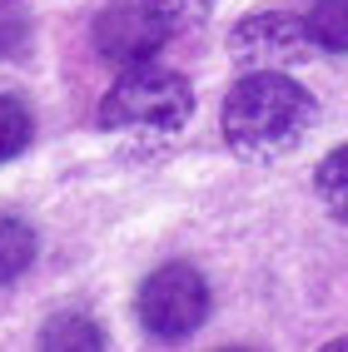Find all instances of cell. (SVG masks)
<instances>
[{"instance_id":"cell-1","label":"cell","mask_w":348,"mask_h":352,"mask_svg":"<svg viewBox=\"0 0 348 352\" xmlns=\"http://www.w3.org/2000/svg\"><path fill=\"white\" fill-rule=\"evenodd\" d=\"M318 120L314 95L284 69H249L224 100V139L244 159H284L309 139Z\"/></svg>"},{"instance_id":"cell-2","label":"cell","mask_w":348,"mask_h":352,"mask_svg":"<svg viewBox=\"0 0 348 352\" xmlns=\"http://www.w3.org/2000/svg\"><path fill=\"white\" fill-rule=\"evenodd\" d=\"M190 114H194L190 80L145 60V65H130L110 85V95L100 104V124L114 134H174L190 124Z\"/></svg>"},{"instance_id":"cell-3","label":"cell","mask_w":348,"mask_h":352,"mask_svg":"<svg viewBox=\"0 0 348 352\" xmlns=\"http://www.w3.org/2000/svg\"><path fill=\"white\" fill-rule=\"evenodd\" d=\"M204 318H209V283L199 278V268L165 263L159 273L145 278V288H139V322H145L150 338L179 342V338L199 333Z\"/></svg>"},{"instance_id":"cell-4","label":"cell","mask_w":348,"mask_h":352,"mask_svg":"<svg viewBox=\"0 0 348 352\" xmlns=\"http://www.w3.org/2000/svg\"><path fill=\"white\" fill-rule=\"evenodd\" d=\"M318 50L309 35V20L289 10H254L229 30V55L244 69H289Z\"/></svg>"},{"instance_id":"cell-5","label":"cell","mask_w":348,"mask_h":352,"mask_svg":"<svg viewBox=\"0 0 348 352\" xmlns=\"http://www.w3.org/2000/svg\"><path fill=\"white\" fill-rule=\"evenodd\" d=\"M170 40H174V30H170V20L154 0H114L95 20V50L110 65H125V69L159 60V50Z\"/></svg>"},{"instance_id":"cell-6","label":"cell","mask_w":348,"mask_h":352,"mask_svg":"<svg viewBox=\"0 0 348 352\" xmlns=\"http://www.w3.org/2000/svg\"><path fill=\"white\" fill-rule=\"evenodd\" d=\"M35 248H40V239L25 219H0V283H15L35 263Z\"/></svg>"},{"instance_id":"cell-7","label":"cell","mask_w":348,"mask_h":352,"mask_svg":"<svg viewBox=\"0 0 348 352\" xmlns=\"http://www.w3.org/2000/svg\"><path fill=\"white\" fill-rule=\"evenodd\" d=\"M304 20H309V35L318 50L348 55V0H318Z\"/></svg>"},{"instance_id":"cell-8","label":"cell","mask_w":348,"mask_h":352,"mask_svg":"<svg viewBox=\"0 0 348 352\" xmlns=\"http://www.w3.org/2000/svg\"><path fill=\"white\" fill-rule=\"evenodd\" d=\"M40 347L45 352H100L105 347V333L90 318H55V322H45V333H40Z\"/></svg>"},{"instance_id":"cell-9","label":"cell","mask_w":348,"mask_h":352,"mask_svg":"<svg viewBox=\"0 0 348 352\" xmlns=\"http://www.w3.org/2000/svg\"><path fill=\"white\" fill-rule=\"evenodd\" d=\"M314 184H318L323 208H329V214H334L338 223H348V144H343V149H334L329 159L318 164Z\"/></svg>"},{"instance_id":"cell-10","label":"cell","mask_w":348,"mask_h":352,"mask_svg":"<svg viewBox=\"0 0 348 352\" xmlns=\"http://www.w3.org/2000/svg\"><path fill=\"white\" fill-rule=\"evenodd\" d=\"M30 144V114L20 100L0 95V164H10L15 154H25Z\"/></svg>"},{"instance_id":"cell-11","label":"cell","mask_w":348,"mask_h":352,"mask_svg":"<svg viewBox=\"0 0 348 352\" xmlns=\"http://www.w3.org/2000/svg\"><path fill=\"white\" fill-rule=\"evenodd\" d=\"M159 10H165V20H170V30L174 35H184V30H194V25H204L209 15H214V6L219 0H154Z\"/></svg>"},{"instance_id":"cell-12","label":"cell","mask_w":348,"mask_h":352,"mask_svg":"<svg viewBox=\"0 0 348 352\" xmlns=\"http://www.w3.org/2000/svg\"><path fill=\"white\" fill-rule=\"evenodd\" d=\"M25 45H30V25L20 15H0V60L6 55H25Z\"/></svg>"},{"instance_id":"cell-13","label":"cell","mask_w":348,"mask_h":352,"mask_svg":"<svg viewBox=\"0 0 348 352\" xmlns=\"http://www.w3.org/2000/svg\"><path fill=\"white\" fill-rule=\"evenodd\" d=\"M334 347H338V352H343V347H348V338H343V342H334Z\"/></svg>"}]
</instances>
